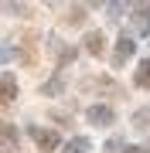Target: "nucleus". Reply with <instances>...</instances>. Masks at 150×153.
I'll list each match as a JSON object with an SVG mask.
<instances>
[{
    "mask_svg": "<svg viewBox=\"0 0 150 153\" xmlns=\"http://www.w3.org/2000/svg\"><path fill=\"white\" fill-rule=\"evenodd\" d=\"M85 51H89V55H96V58L102 55V34H99V31L85 34Z\"/></svg>",
    "mask_w": 150,
    "mask_h": 153,
    "instance_id": "39448f33",
    "label": "nucleus"
},
{
    "mask_svg": "<svg viewBox=\"0 0 150 153\" xmlns=\"http://www.w3.org/2000/svg\"><path fill=\"white\" fill-rule=\"evenodd\" d=\"M85 116H89V123H96V126H113V119H116L109 105H92Z\"/></svg>",
    "mask_w": 150,
    "mask_h": 153,
    "instance_id": "f03ea898",
    "label": "nucleus"
},
{
    "mask_svg": "<svg viewBox=\"0 0 150 153\" xmlns=\"http://www.w3.org/2000/svg\"><path fill=\"white\" fill-rule=\"evenodd\" d=\"M4 58H7V51H0V61H4Z\"/></svg>",
    "mask_w": 150,
    "mask_h": 153,
    "instance_id": "4468645a",
    "label": "nucleus"
},
{
    "mask_svg": "<svg viewBox=\"0 0 150 153\" xmlns=\"http://www.w3.org/2000/svg\"><path fill=\"white\" fill-rule=\"evenodd\" d=\"M137 85H140V88H150V58L140 61V68H137Z\"/></svg>",
    "mask_w": 150,
    "mask_h": 153,
    "instance_id": "0eeeda50",
    "label": "nucleus"
},
{
    "mask_svg": "<svg viewBox=\"0 0 150 153\" xmlns=\"http://www.w3.org/2000/svg\"><path fill=\"white\" fill-rule=\"evenodd\" d=\"M126 7H130L126 0H113V4H109V14H113V17H119V14H126Z\"/></svg>",
    "mask_w": 150,
    "mask_h": 153,
    "instance_id": "1a4fd4ad",
    "label": "nucleus"
},
{
    "mask_svg": "<svg viewBox=\"0 0 150 153\" xmlns=\"http://www.w3.org/2000/svg\"><path fill=\"white\" fill-rule=\"evenodd\" d=\"M133 123H137V126H150V109H140V112L133 116Z\"/></svg>",
    "mask_w": 150,
    "mask_h": 153,
    "instance_id": "9b49d317",
    "label": "nucleus"
},
{
    "mask_svg": "<svg viewBox=\"0 0 150 153\" xmlns=\"http://www.w3.org/2000/svg\"><path fill=\"white\" fill-rule=\"evenodd\" d=\"M126 153H147V150H140V146H130V150H126Z\"/></svg>",
    "mask_w": 150,
    "mask_h": 153,
    "instance_id": "ddd939ff",
    "label": "nucleus"
},
{
    "mask_svg": "<svg viewBox=\"0 0 150 153\" xmlns=\"http://www.w3.org/2000/svg\"><path fill=\"white\" fill-rule=\"evenodd\" d=\"M133 31H140V34H147V31H150V21H147V14H140L137 21H133Z\"/></svg>",
    "mask_w": 150,
    "mask_h": 153,
    "instance_id": "9d476101",
    "label": "nucleus"
},
{
    "mask_svg": "<svg viewBox=\"0 0 150 153\" xmlns=\"http://www.w3.org/2000/svg\"><path fill=\"white\" fill-rule=\"evenodd\" d=\"M68 24H82V10H78V7H75L72 14H68Z\"/></svg>",
    "mask_w": 150,
    "mask_h": 153,
    "instance_id": "f8f14e48",
    "label": "nucleus"
},
{
    "mask_svg": "<svg viewBox=\"0 0 150 153\" xmlns=\"http://www.w3.org/2000/svg\"><path fill=\"white\" fill-rule=\"evenodd\" d=\"M85 150H89V140H85V136H75V140L65 146V153H85Z\"/></svg>",
    "mask_w": 150,
    "mask_h": 153,
    "instance_id": "6e6552de",
    "label": "nucleus"
},
{
    "mask_svg": "<svg viewBox=\"0 0 150 153\" xmlns=\"http://www.w3.org/2000/svg\"><path fill=\"white\" fill-rule=\"evenodd\" d=\"M0 143H7V150H14V146H17V133H14V126H10V123H0Z\"/></svg>",
    "mask_w": 150,
    "mask_h": 153,
    "instance_id": "423d86ee",
    "label": "nucleus"
},
{
    "mask_svg": "<svg viewBox=\"0 0 150 153\" xmlns=\"http://www.w3.org/2000/svg\"><path fill=\"white\" fill-rule=\"evenodd\" d=\"M126 58H133V41H130V38H119V44H116V58H113V61H116V65H123Z\"/></svg>",
    "mask_w": 150,
    "mask_h": 153,
    "instance_id": "20e7f679",
    "label": "nucleus"
},
{
    "mask_svg": "<svg viewBox=\"0 0 150 153\" xmlns=\"http://www.w3.org/2000/svg\"><path fill=\"white\" fill-rule=\"evenodd\" d=\"M14 99H17V82H14V75H4L0 78V105L14 102Z\"/></svg>",
    "mask_w": 150,
    "mask_h": 153,
    "instance_id": "7ed1b4c3",
    "label": "nucleus"
},
{
    "mask_svg": "<svg viewBox=\"0 0 150 153\" xmlns=\"http://www.w3.org/2000/svg\"><path fill=\"white\" fill-rule=\"evenodd\" d=\"M31 136H34V143H38L45 153H51V150L58 146V133H51V129H38V126H34V129H31Z\"/></svg>",
    "mask_w": 150,
    "mask_h": 153,
    "instance_id": "f257e3e1",
    "label": "nucleus"
}]
</instances>
